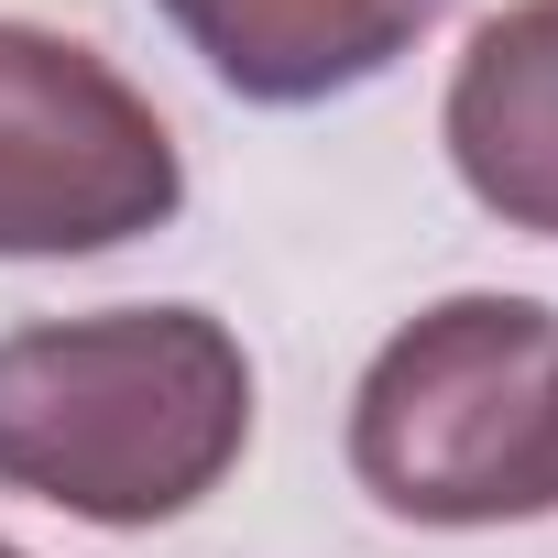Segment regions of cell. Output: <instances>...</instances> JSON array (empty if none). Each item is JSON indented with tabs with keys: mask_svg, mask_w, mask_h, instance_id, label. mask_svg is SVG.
I'll list each match as a JSON object with an SVG mask.
<instances>
[{
	"mask_svg": "<svg viewBox=\"0 0 558 558\" xmlns=\"http://www.w3.org/2000/svg\"><path fill=\"white\" fill-rule=\"evenodd\" d=\"M165 23L197 45V66L230 99L307 110V99L373 88L438 23V0H165Z\"/></svg>",
	"mask_w": 558,
	"mask_h": 558,
	"instance_id": "5",
	"label": "cell"
},
{
	"mask_svg": "<svg viewBox=\"0 0 558 558\" xmlns=\"http://www.w3.org/2000/svg\"><path fill=\"white\" fill-rule=\"evenodd\" d=\"M186 208L165 110L77 34L0 23V263L121 252Z\"/></svg>",
	"mask_w": 558,
	"mask_h": 558,
	"instance_id": "3",
	"label": "cell"
},
{
	"mask_svg": "<svg viewBox=\"0 0 558 558\" xmlns=\"http://www.w3.org/2000/svg\"><path fill=\"white\" fill-rule=\"evenodd\" d=\"M438 132H449L460 186L504 230L558 241V0H514L471 34Z\"/></svg>",
	"mask_w": 558,
	"mask_h": 558,
	"instance_id": "4",
	"label": "cell"
},
{
	"mask_svg": "<svg viewBox=\"0 0 558 558\" xmlns=\"http://www.w3.org/2000/svg\"><path fill=\"white\" fill-rule=\"evenodd\" d=\"M252 449V351L208 307H88L0 340V493L175 525Z\"/></svg>",
	"mask_w": 558,
	"mask_h": 558,
	"instance_id": "1",
	"label": "cell"
},
{
	"mask_svg": "<svg viewBox=\"0 0 558 558\" xmlns=\"http://www.w3.org/2000/svg\"><path fill=\"white\" fill-rule=\"evenodd\" d=\"M0 558H23V547H12V536H0Z\"/></svg>",
	"mask_w": 558,
	"mask_h": 558,
	"instance_id": "6",
	"label": "cell"
},
{
	"mask_svg": "<svg viewBox=\"0 0 558 558\" xmlns=\"http://www.w3.org/2000/svg\"><path fill=\"white\" fill-rule=\"evenodd\" d=\"M351 471L405 525L558 514V307L449 296L405 318L351 395Z\"/></svg>",
	"mask_w": 558,
	"mask_h": 558,
	"instance_id": "2",
	"label": "cell"
}]
</instances>
